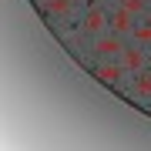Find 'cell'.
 Segmentation results:
<instances>
[{
    "instance_id": "9c48e42d",
    "label": "cell",
    "mask_w": 151,
    "mask_h": 151,
    "mask_svg": "<svg viewBox=\"0 0 151 151\" xmlns=\"http://www.w3.org/2000/svg\"><path fill=\"white\" fill-rule=\"evenodd\" d=\"M118 4L124 7V10H131V14L138 17V20H141V17L151 10V0H118Z\"/></svg>"
},
{
    "instance_id": "8fae6325",
    "label": "cell",
    "mask_w": 151,
    "mask_h": 151,
    "mask_svg": "<svg viewBox=\"0 0 151 151\" xmlns=\"http://www.w3.org/2000/svg\"><path fill=\"white\" fill-rule=\"evenodd\" d=\"M148 67H151V50H148Z\"/></svg>"
},
{
    "instance_id": "5b68a950",
    "label": "cell",
    "mask_w": 151,
    "mask_h": 151,
    "mask_svg": "<svg viewBox=\"0 0 151 151\" xmlns=\"http://www.w3.org/2000/svg\"><path fill=\"white\" fill-rule=\"evenodd\" d=\"M128 77H131L128 81V94L134 101H141V104H151V67L138 70V74H128Z\"/></svg>"
},
{
    "instance_id": "7a4b0ae2",
    "label": "cell",
    "mask_w": 151,
    "mask_h": 151,
    "mask_svg": "<svg viewBox=\"0 0 151 151\" xmlns=\"http://www.w3.org/2000/svg\"><path fill=\"white\" fill-rule=\"evenodd\" d=\"M40 7H44V14L50 17V20L57 24H70V20H77L81 17V0H40Z\"/></svg>"
},
{
    "instance_id": "ba28073f",
    "label": "cell",
    "mask_w": 151,
    "mask_h": 151,
    "mask_svg": "<svg viewBox=\"0 0 151 151\" xmlns=\"http://www.w3.org/2000/svg\"><path fill=\"white\" fill-rule=\"evenodd\" d=\"M128 40H134V44H141L145 50H151V17H141V20L134 24V30H131Z\"/></svg>"
},
{
    "instance_id": "3957f363",
    "label": "cell",
    "mask_w": 151,
    "mask_h": 151,
    "mask_svg": "<svg viewBox=\"0 0 151 151\" xmlns=\"http://www.w3.org/2000/svg\"><path fill=\"white\" fill-rule=\"evenodd\" d=\"M77 20H81V27L91 34V37H97V34L111 30V4L108 7H84Z\"/></svg>"
},
{
    "instance_id": "52a82bcc",
    "label": "cell",
    "mask_w": 151,
    "mask_h": 151,
    "mask_svg": "<svg viewBox=\"0 0 151 151\" xmlns=\"http://www.w3.org/2000/svg\"><path fill=\"white\" fill-rule=\"evenodd\" d=\"M134 24H138V17L131 14V10H124L118 0H114V4H111V30H114V34H121V37H131Z\"/></svg>"
},
{
    "instance_id": "277c9868",
    "label": "cell",
    "mask_w": 151,
    "mask_h": 151,
    "mask_svg": "<svg viewBox=\"0 0 151 151\" xmlns=\"http://www.w3.org/2000/svg\"><path fill=\"white\" fill-rule=\"evenodd\" d=\"M118 60H121L124 74H138V70H145V67H148V50L141 47V44L128 40V44H124V50L118 54Z\"/></svg>"
},
{
    "instance_id": "8992f818",
    "label": "cell",
    "mask_w": 151,
    "mask_h": 151,
    "mask_svg": "<svg viewBox=\"0 0 151 151\" xmlns=\"http://www.w3.org/2000/svg\"><path fill=\"white\" fill-rule=\"evenodd\" d=\"M94 74H97V81H104V84H111V87L124 81V67H121V60H118V57L94 60Z\"/></svg>"
},
{
    "instance_id": "30bf717a",
    "label": "cell",
    "mask_w": 151,
    "mask_h": 151,
    "mask_svg": "<svg viewBox=\"0 0 151 151\" xmlns=\"http://www.w3.org/2000/svg\"><path fill=\"white\" fill-rule=\"evenodd\" d=\"M114 4V0H81V7H108Z\"/></svg>"
},
{
    "instance_id": "6da1fadb",
    "label": "cell",
    "mask_w": 151,
    "mask_h": 151,
    "mask_svg": "<svg viewBox=\"0 0 151 151\" xmlns=\"http://www.w3.org/2000/svg\"><path fill=\"white\" fill-rule=\"evenodd\" d=\"M124 44H128V37H121V34H114V30L97 34V37H91V60L118 57L121 50H124Z\"/></svg>"
}]
</instances>
